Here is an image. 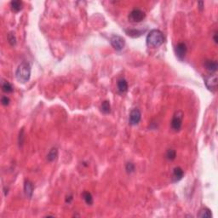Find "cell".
I'll return each mask as SVG.
<instances>
[{"label":"cell","mask_w":218,"mask_h":218,"mask_svg":"<svg viewBox=\"0 0 218 218\" xmlns=\"http://www.w3.org/2000/svg\"><path fill=\"white\" fill-rule=\"evenodd\" d=\"M146 17V14L144 11H142L140 9H134L132 11H130V13L128 15V19L130 22L133 23H138L142 21Z\"/></svg>","instance_id":"3957f363"},{"label":"cell","mask_w":218,"mask_h":218,"mask_svg":"<svg viewBox=\"0 0 218 218\" xmlns=\"http://www.w3.org/2000/svg\"><path fill=\"white\" fill-rule=\"evenodd\" d=\"M8 41L11 46H15L16 44V37L15 36L14 33H10L8 34Z\"/></svg>","instance_id":"44dd1931"},{"label":"cell","mask_w":218,"mask_h":218,"mask_svg":"<svg viewBox=\"0 0 218 218\" xmlns=\"http://www.w3.org/2000/svg\"><path fill=\"white\" fill-rule=\"evenodd\" d=\"M198 217L200 218H211L212 217V214L210 209L208 208H203L201 209L198 214Z\"/></svg>","instance_id":"5bb4252c"},{"label":"cell","mask_w":218,"mask_h":218,"mask_svg":"<svg viewBox=\"0 0 218 218\" xmlns=\"http://www.w3.org/2000/svg\"><path fill=\"white\" fill-rule=\"evenodd\" d=\"M10 7H11V10H13V11L19 12L20 10H22V2L18 1V0L11 1L10 2Z\"/></svg>","instance_id":"9a60e30c"},{"label":"cell","mask_w":218,"mask_h":218,"mask_svg":"<svg viewBox=\"0 0 218 218\" xmlns=\"http://www.w3.org/2000/svg\"><path fill=\"white\" fill-rule=\"evenodd\" d=\"M164 42L163 33L158 29H153L147 34L146 38V45L149 48H158L161 46Z\"/></svg>","instance_id":"6da1fadb"},{"label":"cell","mask_w":218,"mask_h":218,"mask_svg":"<svg viewBox=\"0 0 218 218\" xmlns=\"http://www.w3.org/2000/svg\"><path fill=\"white\" fill-rule=\"evenodd\" d=\"M110 43H111V45L113 47V49L118 51L122 50L125 45L124 38L121 36H119V35H113L110 38Z\"/></svg>","instance_id":"5b68a950"},{"label":"cell","mask_w":218,"mask_h":218,"mask_svg":"<svg viewBox=\"0 0 218 218\" xmlns=\"http://www.w3.org/2000/svg\"><path fill=\"white\" fill-rule=\"evenodd\" d=\"M184 176V171L181 167H176L173 170V173H172V181L173 182H177L182 179V177Z\"/></svg>","instance_id":"9c48e42d"},{"label":"cell","mask_w":218,"mask_h":218,"mask_svg":"<svg viewBox=\"0 0 218 218\" xmlns=\"http://www.w3.org/2000/svg\"><path fill=\"white\" fill-rule=\"evenodd\" d=\"M117 86H118V89L120 93H125L128 90V83L126 81L124 78H120L118 80V83H117Z\"/></svg>","instance_id":"7c38bea8"},{"label":"cell","mask_w":218,"mask_h":218,"mask_svg":"<svg viewBox=\"0 0 218 218\" xmlns=\"http://www.w3.org/2000/svg\"><path fill=\"white\" fill-rule=\"evenodd\" d=\"M135 169H136V167H135V164L133 163H130V162H129V163L126 164L125 170L127 173H133V172L135 171Z\"/></svg>","instance_id":"603a6c76"},{"label":"cell","mask_w":218,"mask_h":218,"mask_svg":"<svg viewBox=\"0 0 218 218\" xmlns=\"http://www.w3.org/2000/svg\"><path fill=\"white\" fill-rule=\"evenodd\" d=\"M182 119H183V112L178 111L174 114L172 120H171V129L174 131H179L181 129L182 125Z\"/></svg>","instance_id":"277c9868"},{"label":"cell","mask_w":218,"mask_h":218,"mask_svg":"<svg viewBox=\"0 0 218 218\" xmlns=\"http://www.w3.org/2000/svg\"><path fill=\"white\" fill-rule=\"evenodd\" d=\"M31 77V66L27 62H22L19 65L15 71V78L20 83H26Z\"/></svg>","instance_id":"7a4b0ae2"},{"label":"cell","mask_w":218,"mask_h":218,"mask_svg":"<svg viewBox=\"0 0 218 218\" xmlns=\"http://www.w3.org/2000/svg\"><path fill=\"white\" fill-rule=\"evenodd\" d=\"M165 157H166V159L168 160H170V161L174 160L176 158H177V152H176V150L169 149L166 152V155H165Z\"/></svg>","instance_id":"ffe728a7"},{"label":"cell","mask_w":218,"mask_h":218,"mask_svg":"<svg viewBox=\"0 0 218 218\" xmlns=\"http://www.w3.org/2000/svg\"><path fill=\"white\" fill-rule=\"evenodd\" d=\"M141 119H142V113L140 112L139 109H133L129 113V124L130 125H136L140 123Z\"/></svg>","instance_id":"52a82bcc"},{"label":"cell","mask_w":218,"mask_h":218,"mask_svg":"<svg viewBox=\"0 0 218 218\" xmlns=\"http://www.w3.org/2000/svg\"><path fill=\"white\" fill-rule=\"evenodd\" d=\"M214 41L216 44H217V32H216L214 33Z\"/></svg>","instance_id":"4316f807"},{"label":"cell","mask_w":218,"mask_h":218,"mask_svg":"<svg viewBox=\"0 0 218 218\" xmlns=\"http://www.w3.org/2000/svg\"><path fill=\"white\" fill-rule=\"evenodd\" d=\"M58 157V149L56 147H53L50 150V152L47 154V160L49 162H53L56 160Z\"/></svg>","instance_id":"4fadbf2b"},{"label":"cell","mask_w":218,"mask_h":218,"mask_svg":"<svg viewBox=\"0 0 218 218\" xmlns=\"http://www.w3.org/2000/svg\"><path fill=\"white\" fill-rule=\"evenodd\" d=\"M10 100L8 96H3V97L1 98V103H2V105L3 106H8L10 104Z\"/></svg>","instance_id":"cb8c5ba5"},{"label":"cell","mask_w":218,"mask_h":218,"mask_svg":"<svg viewBox=\"0 0 218 218\" xmlns=\"http://www.w3.org/2000/svg\"><path fill=\"white\" fill-rule=\"evenodd\" d=\"M2 90L4 93H12L14 90V88L12 85L8 81L2 82Z\"/></svg>","instance_id":"e0dca14e"},{"label":"cell","mask_w":218,"mask_h":218,"mask_svg":"<svg viewBox=\"0 0 218 218\" xmlns=\"http://www.w3.org/2000/svg\"><path fill=\"white\" fill-rule=\"evenodd\" d=\"M24 193L28 198H31L33 194V185L30 181L27 180L24 183Z\"/></svg>","instance_id":"30bf717a"},{"label":"cell","mask_w":218,"mask_h":218,"mask_svg":"<svg viewBox=\"0 0 218 218\" xmlns=\"http://www.w3.org/2000/svg\"><path fill=\"white\" fill-rule=\"evenodd\" d=\"M125 33H127V35H129L130 37H137L141 36L142 34V31H139V30H125Z\"/></svg>","instance_id":"d6986e66"},{"label":"cell","mask_w":218,"mask_h":218,"mask_svg":"<svg viewBox=\"0 0 218 218\" xmlns=\"http://www.w3.org/2000/svg\"><path fill=\"white\" fill-rule=\"evenodd\" d=\"M72 195H68V196H67V198H66V202H67V203L70 204V203L72 202Z\"/></svg>","instance_id":"d4e9b609"},{"label":"cell","mask_w":218,"mask_h":218,"mask_svg":"<svg viewBox=\"0 0 218 218\" xmlns=\"http://www.w3.org/2000/svg\"><path fill=\"white\" fill-rule=\"evenodd\" d=\"M24 139H25V131L23 129H21L19 133V137H18V142H19L20 146H23Z\"/></svg>","instance_id":"7402d4cb"},{"label":"cell","mask_w":218,"mask_h":218,"mask_svg":"<svg viewBox=\"0 0 218 218\" xmlns=\"http://www.w3.org/2000/svg\"><path fill=\"white\" fill-rule=\"evenodd\" d=\"M204 67H205V69L207 71H209L211 73H213V72H216V70H217L218 65L217 62L216 61H205Z\"/></svg>","instance_id":"8fae6325"},{"label":"cell","mask_w":218,"mask_h":218,"mask_svg":"<svg viewBox=\"0 0 218 218\" xmlns=\"http://www.w3.org/2000/svg\"><path fill=\"white\" fill-rule=\"evenodd\" d=\"M187 45L185 43H179L177 44V46L175 48V53L177 57L180 60V61H183V59L185 58V55L187 54Z\"/></svg>","instance_id":"ba28073f"},{"label":"cell","mask_w":218,"mask_h":218,"mask_svg":"<svg viewBox=\"0 0 218 218\" xmlns=\"http://www.w3.org/2000/svg\"><path fill=\"white\" fill-rule=\"evenodd\" d=\"M198 8H199V10H203V7H204V2H198Z\"/></svg>","instance_id":"484cf974"},{"label":"cell","mask_w":218,"mask_h":218,"mask_svg":"<svg viewBox=\"0 0 218 218\" xmlns=\"http://www.w3.org/2000/svg\"><path fill=\"white\" fill-rule=\"evenodd\" d=\"M217 75L211 74L204 78V84L206 88L211 91H216L217 89Z\"/></svg>","instance_id":"8992f818"},{"label":"cell","mask_w":218,"mask_h":218,"mask_svg":"<svg viewBox=\"0 0 218 218\" xmlns=\"http://www.w3.org/2000/svg\"><path fill=\"white\" fill-rule=\"evenodd\" d=\"M101 110L103 113L105 114H107L109 112H111V105H110V102L108 101H104V102L102 103V106H101Z\"/></svg>","instance_id":"ac0fdd59"},{"label":"cell","mask_w":218,"mask_h":218,"mask_svg":"<svg viewBox=\"0 0 218 218\" xmlns=\"http://www.w3.org/2000/svg\"><path fill=\"white\" fill-rule=\"evenodd\" d=\"M82 197H83V198H84V200H85V203L88 204V205H92L93 203H94L93 197H92L91 194H90L89 192H87V191L84 192V193L82 194Z\"/></svg>","instance_id":"2e32d148"}]
</instances>
